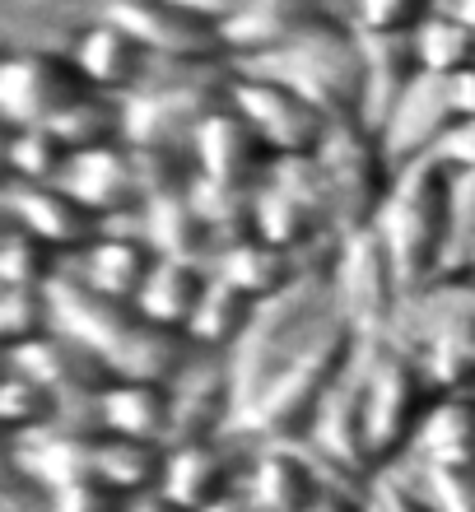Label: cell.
<instances>
[{
    "mask_svg": "<svg viewBox=\"0 0 475 512\" xmlns=\"http://www.w3.org/2000/svg\"><path fill=\"white\" fill-rule=\"evenodd\" d=\"M126 512H187L182 503H173L168 494L150 489V494H140V499H126Z\"/></svg>",
    "mask_w": 475,
    "mask_h": 512,
    "instance_id": "obj_48",
    "label": "cell"
},
{
    "mask_svg": "<svg viewBox=\"0 0 475 512\" xmlns=\"http://www.w3.org/2000/svg\"><path fill=\"white\" fill-rule=\"evenodd\" d=\"M475 261V177L452 173V215H448V270H471Z\"/></svg>",
    "mask_w": 475,
    "mask_h": 512,
    "instance_id": "obj_41",
    "label": "cell"
},
{
    "mask_svg": "<svg viewBox=\"0 0 475 512\" xmlns=\"http://www.w3.org/2000/svg\"><path fill=\"white\" fill-rule=\"evenodd\" d=\"M163 457H168V443L98 433L94 438V480H103V485H108L112 494H122V499H140V494L159 489Z\"/></svg>",
    "mask_w": 475,
    "mask_h": 512,
    "instance_id": "obj_32",
    "label": "cell"
},
{
    "mask_svg": "<svg viewBox=\"0 0 475 512\" xmlns=\"http://www.w3.org/2000/svg\"><path fill=\"white\" fill-rule=\"evenodd\" d=\"M326 475L299 438L252 443L243 471V494L257 512H313L326 494Z\"/></svg>",
    "mask_w": 475,
    "mask_h": 512,
    "instance_id": "obj_14",
    "label": "cell"
},
{
    "mask_svg": "<svg viewBox=\"0 0 475 512\" xmlns=\"http://www.w3.org/2000/svg\"><path fill=\"white\" fill-rule=\"evenodd\" d=\"M326 280H331V298H336V312L359 331L364 340L387 336L392 326V312L406 294V284L396 275L387 247L378 243L373 229L345 233L331 243L326 256Z\"/></svg>",
    "mask_w": 475,
    "mask_h": 512,
    "instance_id": "obj_8",
    "label": "cell"
},
{
    "mask_svg": "<svg viewBox=\"0 0 475 512\" xmlns=\"http://www.w3.org/2000/svg\"><path fill=\"white\" fill-rule=\"evenodd\" d=\"M452 5H457V10H462L466 19H471V28H475V0H452Z\"/></svg>",
    "mask_w": 475,
    "mask_h": 512,
    "instance_id": "obj_50",
    "label": "cell"
},
{
    "mask_svg": "<svg viewBox=\"0 0 475 512\" xmlns=\"http://www.w3.org/2000/svg\"><path fill=\"white\" fill-rule=\"evenodd\" d=\"M191 168L205 182H219V187H247L257 191L261 177L271 173L275 154L261 145V135L243 122V112L233 108L229 98L219 103L191 135Z\"/></svg>",
    "mask_w": 475,
    "mask_h": 512,
    "instance_id": "obj_16",
    "label": "cell"
},
{
    "mask_svg": "<svg viewBox=\"0 0 475 512\" xmlns=\"http://www.w3.org/2000/svg\"><path fill=\"white\" fill-rule=\"evenodd\" d=\"M452 126H457V117H452V103H448V84L438 75H420L406 94L396 98V108L382 117V126L373 135H378L382 149L401 168V163L434 159Z\"/></svg>",
    "mask_w": 475,
    "mask_h": 512,
    "instance_id": "obj_23",
    "label": "cell"
},
{
    "mask_svg": "<svg viewBox=\"0 0 475 512\" xmlns=\"http://www.w3.org/2000/svg\"><path fill=\"white\" fill-rule=\"evenodd\" d=\"M471 275H475V261H471Z\"/></svg>",
    "mask_w": 475,
    "mask_h": 512,
    "instance_id": "obj_51",
    "label": "cell"
},
{
    "mask_svg": "<svg viewBox=\"0 0 475 512\" xmlns=\"http://www.w3.org/2000/svg\"><path fill=\"white\" fill-rule=\"evenodd\" d=\"M368 499H373V512H434L415 489H406L396 475H387V471L373 480V494H368Z\"/></svg>",
    "mask_w": 475,
    "mask_h": 512,
    "instance_id": "obj_44",
    "label": "cell"
},
{
    "mask_svg": "<svg viewBox=\"0 0 475 512\" xmlns=\"http://www.w3.org/2000/svg\"><path fill=\"white\" fill-rule=\"evenodd\" d=\"M61 187H66L70 196H80L103 224H136L140 210H145L136 149L126 145V140L70 154V168H66V177H61Z\"/></svg>",
    "mask_w": 475,
    "mask_h": 512,
    "instance_id": "obj_17",
    "label": "cell"
},
{
    "mask_svg": "<svg viewBox=\"0 0 475 512\" xmlns=\"http://www.w3.org/2000/svg\"><path fill=\"white\" fill-rule=\"evenodd\" d=\"M317 173L326 187V205L336 219V238L359 229H373L378 205L396 177L392 154L364 122H336L313 154Z\"/></svg>",
    "mask_w": 475,
    "mask_h": 512,
    "instance_id": "obj_6",
    "label": "cell"
},
{
    "mask_svg": "<svg viewBox=\"0 0 475 512\" xmlns=\"http://www.w3.org/2000/svg\"><path fill=\"white\" fill-rule=\"evenodd\" d=\"M70 419V405L56 396L52 387H42L38 378H28L24 368L5 364V378H0V424H5V438H28V433H42Z\"/></svg>",
    "mask_w": 475,
    "mask_h": 512,
    "instance_id": "obj_35",
    "label": "cell"
},
{
    "mask_svg": "<svg viewBox=\"0 0 475 512\" xmlns=\"http://www.w3.org/2000/svg\"><path fill=\"white\" fill-rule=\"evenodd\" d=\"M401 461L424 466H466L475 471V391H438L424 410L415 443Z\"/></svg>",
    "mask_w": 475,
    "mask_h": 512,
    "instance_id": "obj_27",
    "label": "cell"
},
{
    "mask_svg": "<svg viewBox=\"0 0 475 512\" xmlns=\"http://www.w3.org/2000/svg\"><path fill=\"white\" fill-rule=\"evenodd\" d=\"M448 215H452V173L438 159L401 163L392 187L378 205L373 233L387 247L401 284L434 280L448 270Z\"/></svg>",
    "mask_w": 475,
    "mask_h": 512,
    "instance_id": "obj_2",
    "label": "cell"
},
{
    "mask_svg": "<svg viewBox=\"0 0 475 512\" xmlns=\"http://www.w3.org/2000/svg\"><path fill=\"white\" fill-rule=\"evenodd\" d=\"M94 89L84 84L66 47H10L0 61V122L5 131L19 126H52Z\"/></svg>",
    "mask_w": 475,
    "mask_h": 512,
    "instance_id": "obj_9",
    "label": "cell"
},
{
    "mask_svg": "<svg viewBox=\"0 0 475 512\" xmlns=\"http://www.w3.org/2000/svg\"><path fill=\"white\" fill-rule=\"evenodd\" d=\"M443 84H448L452 117H457V122H475V66L457 70V75H452V80H443Z\"/></svg>",
    "mask_w": 475,
    "mask_h": 512,
    "instance_id": "obj_45",
    "label": "cell"
},
{
    "mask_svg": "<svg viewBox=\"0 0 475 512\" xmlns=\"http://www.w3.org/2000/svg\"><path fill=\"white\" fill-rule=\"evenodd\" d=\"M434 391H475V303L415 350Z\"/></svg>",
    "mask_w": 475,
    "mask_h": 512,
    "instance_id": "obj_34",
    "label": "cell"
},
{
    "mask_svg": "<svg viewBox=\"0 0 475 512\" xmlns=\"http://www.w3.org/2000/svg\"><path fill=\"white\" fill-rule=\"evenodd\" d=\"M5 364L24 368L28 378H38L42 387H52L56 396L70 405V419H84V424H94L98 391L112 382V368L103 364L89 345L70 340L66 331H52V336L33 340L24 350H10Z\"/></svg>",
    "mask_w": 475,
    "mask_h": 512,
    "instance_id": "obj_15",
    "label": "cell"
},
{
    "mask_svg": "<svg viewBox=\"0 0 475 512\" xmlns=\"http://www.w3.org/2000/svg\"><path fill=\"white\" fill-rule=\"evenodd\" d=\"M438 0H336L340 19L364 38H406Z\"/></svg>",
    "mask_w": 475,
    "mask_h": 512,
    "instance_id": "obj_40",
    "label": "cell"
},
{
    "mask_svg": "<svg viewBox=\"0 0 475 512\" xmlns=\"http://www.w3.org/2000/svg\"><path fill=\"white\" fill-rule=\"evenodd\" d=\"M387 475H396L406 489H415L434 512H475V471H466V466L396 461Z\"/></svg>",
    "mask_w": 475,
    "mask_h": 512,
    "instance_id": "obj_38",
    "label": "cell"
},
{
    "mask_svg": "<svg viewBox=\"0 0 475 512\" xmlns=\"http://www.w3.org/2000/svg\"><path fill=\"white\" fill-rule=\"evenodd\" d=\"M252 233L275 247L303 256H326L336 243V219L326 205V187L313 154L308 159H275L252 196Z\"/></svg>",
    "mask_w": 475,
    "mask_h": 512,
    "instance_id": "obj_7",
    "label": "cell"
},
{
    "mask_svg": "<svg viewBox=\"0 0 475 512\" xmlns=\"http://www.w3.org/2000/svg\"><path fill=\"white\" fill-rule=\"evenodd\" d=\"M326 256H303V252H289V247H275L257 233H247L238 243L219 247L210 270H215L219 280H229L233 289H243L247 298H271L280 289H289L294 280H303L313 266H322Z\"/></svg>",
    "mask_w": 475,
    "mask_h": 512,
    "instance_id": "obj_25",
    "label": "cell"
},
{
    "mask_svg": "<svg viewBox=\"0 0 475 512\" xmlns=\"http://www.w3.org/2000/svg\"><path fill=\"white\" fill-rule=\"evenodd\" d=\"M359 396H364V424L368 447L378 471H392L396 461L410 452L415 429L438 391L420 359L392 340H364L359 350Z\"/></svg>",
    "mask_w": 475,
    "mask_h": 512,
    "instance_id": "obj_4",
    "label": "cell"
},
{
    "mask_svg": "<svg viewBox=\"0 0 475 512\" xmlns=\"http://www.w3.org/2000/svg\"><path fill=\"white\" fill-rule=\"evenodd\" d=\"M42 512H126V499L112 494L103 480H80V485L52 489L42 499Z\"/></svg>",
    "mask_w": 475,
    "mask_h": 512,
    "instance_id": "obj_42",
    "label": "cell"
},
{
    "mask_svg": "<svg viewBox=\"0 0 475 512\" xmlns=\"http://www.w3.org/2000/svg\"><path fill=\"white\" fill-rule=\"evenodd\" d=\"M52 331V289H0V350H24V345L52 336Z\"/></svg>",
    "mask_w": 475,
    "mask_h": 512,
    "instance_id": "obj_39",
    "label": "cell"
},
{
    "mask_svg": "<svg viewBox=\"0 0 475 512\" xmlns=\"http://www.w3.org/2000/svg\"><path fill=\"white\" fill-rule=\"evenodd\" d=\"M94 429L145 438V443H168L173 438V391H168V382L112 378L94 401Z\"/></svg>",
    "mask_w": 475,
    "mask_h": 512,
    "instance_id": "obj_26",
    "label": "cell"
},
{
    "mask_svg": "<svg viewBox=\"0 0 475 512\" xmlns=\"http://www.w3.org/2000/svg\"><path fill=\"white\" fill-rule=\"evenodd\" d=\"M224 98L243 112V122L261 135V145L271 149L275 159H308V154H317L326 131L336 126L322 108H313L303 94H294L289 84L257 75V70L229 66Z\"/></svg>",
    "mask_w": 475,
    "mask_h": 512,
    "instance_id": "obj_10",
    "label": "cell"
},
{
    "mask_svg": "<svg viewBox=\"0 0 475 512\" xmlns=\"http://www.w3.org/2000/svg\"><path fill=\"white\" fill-rule=\"evenodd\" d=\"M66 52H70V61H75V70L84 75V84L103 98L140 94V89L154 80V70H159V61H154L122 24H112L103 10L70 38Z\"/></svg>",
    "mask_w": 475,
    "mask_h": 512,
    "instance_id": "obj_18",
    "label": "cell"
},
{
    "mask_svg": "<svg viewBox=\"0 0 475 512\" xmlns=\"http://www.w3.org/2000/svg\"><path fill=\"white\" fill-rule=\"evenodd\" d=\"M359 350H364V336L345 317H331L294 359H285L247 396L243 410H238V433L252 438V443L303 438L308 424L317 419V410H322V401L331 396V387L354 368Z\"/></svg>",
    "mask_w": 475,
    "mask_h": 512,
    "instance_id": "obj_1",
    "label": "cell"
},
{
    "mask_svg": "<svg viewBox=\"0 0 475 512\" xmlns=\"http://www.w3.org/2000/svg\"><path fill=\"white\" fill-rule=\"evenodd\" d=\"M154 261H159V252L145 243V233L136 224H108L84 252L70 256L66 270L80 284H89L94 294L117 298V303H136L140 284L150 280Z\"/></svg>",
    "mask_w": 475,
    "mask_h": 512,
    "instance_id": "obj_24",
    "label": "cell"
},
{
    "mask_svg": "<svg viewBox=\"0 0 475 512\" xmlns=\"http://www.w3.org/2000/svg\"><path fill=\"white\" fill-rule=\"evenodd\" d=\"M94 438L98 429L84 419H61L52 429L28 433L10 443V475L28 480L33 489L52 494V489L94 480Z\"/></svg>",
    "mask_w": 475,
    "mask_h": 512,
    "instance_id": "obj_22",
    "label": "cell"
},
{
    "mask_svg": "<svg viewBox=\"0 0 475 512\" xmlns=\"http://www.w3.org/2000/svg\"><path fill=\"white\" fill-rule=\"evenodd\" d=\"M66 275V256L52 243L33 238L19 224H5L0 233V289H52Z\"/></svg>",
    "mask_w": 475,
    "mask_h": 512,
    "instance_id": "obj_36",
    "label": "cell"
},
{
    "mask_svg": "<svg viewBox=\"0 0 475 512\" xmlns=\"http://www.w3.org/2000/svg\"><path fill=\"white\" fill-rule=\"evenodd\" d=\"M448 173H471L475 177V122H457L434 154Z\"/></svg>",
    "mask_w": 475,
    "mask_h": 512,
    "instance_id": "obj_43",
    "label": "cell"
},
{
    "mask_svg": "<svg viewBox=\"0 0 475 512\" xmlns=\"http://www.w3.org/2000/svg\"><path fill=\"white\" fill-rule=\"evenodd\" d=\"M238 70H257V75L289 84L313 108H322L331 122H359V108H364V38L340 14H326L322 24L299 33L275 56H261V61Z\"/></svg>",
    "mask_w": 475,
    "mask_h": 512,
    "instance_id": "obj_3",
    "label": "cell"
},
{
    "mask_svg": "<svg viewBox=\"0 0 475 512\" xmlns=\"http://www.w3.org/2000/svg\"><path fill=\"white\" fill-rule=\"evenodd\" d=\"M364 38V33H359ZM424 70L415 61V42L406 38H364V108L359 122L368 131H378L382 117L396 108V98L406 94L410 84L420 80Z\"/></svg>",
    "mask_w": 475,
    "mask_h": 512,
    "instance_id": "obj_28",
    "label": "cell"
},
{
    "mask_svg": "<svg viewBox=\"0 0 475 512\" xmlns=\"http://www.w3.org/2000/svg\"><path fill=\"white\" fill-rule=\"evenodd\" d=\"M252 312H257V298H247L243 289H233L229 280H219L215 270H210V284H205L201 303L191 312L187 322V340L191 350L201 354H224L229 359L233 345L247 336V326H252Z\"/></svg>",
    "mask_w": 475,
    "mask_h": 512,
    "instance_id": "obj_31",
    "label": "cell"
},
{
    "mask_svg": "<svg viewBox=\"0 0 475 512\" xmlns=\"http://www.w3.org/2000/svg\"><path fill=\"white\" fill-rule=\"evenodd\" d=\"M70 168V145L52 126L5 131V177L10 182H61Z\"/></svg>",
    "mask_w": 475,
    "mask_h": 512,
    "instance_id": "obj_37",
    "label": "cell"
},
{
    "mask_svg": "<svg viewBox=\"0 0 475 512\" xmlns=\"http://www.w3.org/2000/svg\"><path fill=\"white\" fill-rule=\"evenodd\" d=\"M98 10L122 24L159 66H229L219 24L187 0H103Z\"/></svg>",
    "mask_w": 475,
    "mask_h": 512,
    "instance_id": "obj_11",
    "label": "cell"
},
{
    "mask_svg": "<svg viewBox=\"0 0 475 512\" xmlns=\"http://www.w3.org/2000/svg\"><path fill=\"white\" fill-rule=\"evenodd\" d=\"M0 205H5V224H19V229H28L33 238L52 243L66 261L75 252H84L98 233L108 229V224H103L80 196H70L61 182H10V177H5Z\"/></svg>",
    "mask_w": 475,
    "mask_h": 512,
    "instance_id": "obj_13",
    "label": "cell"
},
{
    "mask_svg": "<svg viewBox=\"0 0 475 512\" xmlns=\"http://www.w3.org/2000/svg\"><path fill=\"white\" fill-rule=\"evenodd\" d=\"M187 5H191V10H201L205 19H215V24H229V19L243 10L247 0H187Z\"/></svg>",
    "mask_w": 475,
    "mask_h": 512,
    "instance_id": "obj_47",
    "label": "cell"
},
{
    "mask_svg": "<svg viewBox=\"0 0 475 512\" xmlns=\"http://www.w3.org/2000/svg\"><path fill=\"white\" fill-rule=\"evenodd\" d=\"M52 312H56V331H66L70 340L89 345L108 368H117V359L126 354V345L136 340L140 322H145L136 312V303H117V298L94 294L70 270L52 284Z\"/></svg>",
    "mask_w": 475,
    "mask_h": 512,
    "instance_id": "obj_20",
    "label": "cell"
},
{
    "mask_svg": "<svg viewBox=\"0 0 475 512\" xmlns=\"http://www.w3.org/2000/svg\"><path fill=\"white\" fill-rule=\"evenodd\" d=\"M247 452H252V438H243L238 429L219 433V438H196V443H168L159 494H168L187 512H201L215 499H229L243 489Z\"/></svg>",
    "mask_w": 475,
    "mask_h": 512,
    "instance_id": "obj_12",
    "label": "cell"
},
{
    "mask_svg": "<svg viewBox=\"0 0 475 512\" xmlns=\"http://www.w3.org/2000/svg\"><path fill=\"white\" fill-rule=\"evenodd\" d=\"M187 191H182V196L150 201L145 210H140L136 229L145 233V243H150L159 256H173V261H201V266H210V256H215V233L205 229L201 210L191 205Z\"/></svg>",
    "mask_w": 475,
    "mask_h": 512,
    "instance_id": "obj_30",
    "label": "cell"
},
{
    "mask_svg": "<svg viewBox=\"0 0 475 512\" xmlns=\"http://www.w3.org/2000/svg\"><path fill=\"white\" fill-rule=\"evenodd\" d=\"M410 42H415V61L424 75L452 80L457 70L475 66V28L452 0H438L420 19V28L410 33Z\"/></svg>",
    "mask_w": 475,
    "mask_h": 512,
    "instance_id": "obj_33",
    "label": "cell"
},
{
    "mask_svg": "<svg viewBox=\"0 0 475 512\" xmlns=\"http://www.w3.org/2000/svg\"><path fill=\"white\" fill-rule=\"evenodd\" d=\"M373 489H326L313 512H373Z\"/></svg>",
    "mask_w": 475,
    "mask_h": 512,
    "instance_id": "obj_46",
    "label": "cell"
},
{
    "mask_svg": "<svg viewBox=\"0 0 475 512\" xmlns=\"http://www.w3.org/2000/svg\"><path fill=\"white\" fill-rule=\"evenodd\" d=\"M173 438L168 443H196L238 429V387H233L224 354H196L173 382Z\"/></svg>",
    "mask_w": 475,
    "mask_h": 512,
    "instance_id": "obj_19",
    "label": "cell"
},
{
    "mask_svg": "<svg viewBox=\"0 0 475 512\" xmlns=\"http://www.w3.org/2000/svg\"><path fill=\"white\" fill-rule=\"evenodd\" d=\"M205 284H210V266L159 256L150 270V280L140 284L136 312L145 322L168 326V331H182V336H187V322H191V312H196V303H201Z\"/></svg>",
    "mask_w": 475,
    "mask_h": 512,
    "instance_id": "obj_29",
    "label": "cell"
},
{
    "mask_svg": "<svg viewBox=\"0 0 475 512\" xmlns=\"http://www.w3.org/2000/svg\"><path fill=\"white\" fill-rule=\"evenodd\" d=\"M229 66H159L140 94L122 98L126 145L187 149L196 126L224 103Z\"/></svg>",
    "mask_w": 475,
    "mask_h": 512,
    "instance_id": "obj_5",
    "label": "cell"
},
{
    "mask_svg": "<svg viewBox=\"0 0 475 512\" xmlns=\"http://www.w3.org/2000/svg\"><path fill=\"white\" fill-rule=\"evenodd\" d=\"M326 14H340L336 0H247L229 24H219L229 66H252L261 56H275L280 47L322 24Z\"/></svg>",
    "mask_w": 475,
    "mask_h": 512,
    "instance_id": "obj_21",
    "label": "cell"
},
{
    "mask_svg": "<svg viewBox=\"0 0 475 512\" xmlns=\"http://www.w3.org/2000/svg\"><path fill=\"white\" fill-rule=\"evenodd\" d=\"M201 512H257V508H252V499H247L243 489H238V494H229V499H215L210 508H201Z\"/></svg>",
    "mask_w": 475,
    "mask_h": 512,
    "instance_id": "obj_49",
    "label": "cell"
}]
</instances>
